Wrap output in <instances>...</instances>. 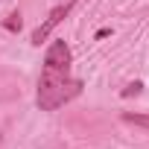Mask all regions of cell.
Here are the masks:
<instances>
[{
    "label": "cell",
    "instance_id": "6da1fadb",
    "mask_svg": "<svg viewBox=\"0 0 149 149\" xmlns=\"http://www.w3.org/2000/svg\"><path fill=\"white\" fill-rule=\"evenodd\" d=\"M82 82L73 79L70 73H53V70H41V79H38V94L35 102L41 111H56L61 105H67L73 97H79Z\"/></svg>",
    "mask_w": 149,
    "mask_h": 149
},
{
    "label": "cell",
    "instance_id": "7a4b0ae2",
    "mask_svg": "<svg viewBox=\"0 0 149 149\" xmlns=\"http://www.w3.org/2000/svg\"><path fill=\"white\" fill-rule=\"evenodd\" d=\"M70 64H73V53H70L67 41L56 38V41L47 47V56H44V70H53V73H70Z\"/></svg>",
    "mask_w": 149,
    "mask_h": 149
},
{
    "label": "cell",
    "instance_id": "3957f363",
    "mask_svg": "<svg viewBox=\"0 0 149 149\" xmlns=\"http://www.w3.org/2000/svg\"><path fill=\"white\" fill-rule=\"evenodd\" d=\"M70 9H73V0H67V3L56 6V9L44 18V24L32 32V44H38V47H41V41H47V38H50V32H53V29H56V26H58V24L67 18V15H70Z\"/></svg>",
    "mask_w": 149,
    "mask_h": 149
},
{
    "label": "cell",
    "instance_id": "277c9868",
    "mask_svg": "<svg viewBox=\"0 0 149 149\" xmlns=\"http://www.w3.org/2000/svg\"><path fill=\"white\" fill-rule=\"evenodd\" d=\"M123 123H134L140 129H149V114H132V111H123Z\"/></svg>",
    "mask_w": 149,
    "mask_h": 149
},
{
    "label": "cell",
    "instance_id": "5b68a950",
    "mask_svg": "<svg viewBox=\"0 0 149 149\" xmlns=\"http://www.w3.org/2000/svg\"><path fill=\"white\" fill-rule=\"evenodd\" d=\"M3 26H6L9 32H18V29H21V15H18V12H12V15L3 21Z\"/></svg>",
    "mask_w": 149,
    "mask_h": 149
},
{
    "label": "cell",
    "instance_id": "8992f818",
    "mask_svg": "<svg viewBox=\"0 0 149 149\" xmlns=\"http://www.w3.org/2000/svg\"><path fill=\"white\" fill-rule=\"evenodd\" d=\"M140 91H143V85H140V82H132V85L123 88V97H137Z\"/></svg>",
    "mask_w": 149,
    "mask_h": 149
}]
</instances>
